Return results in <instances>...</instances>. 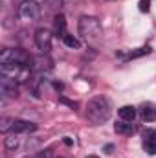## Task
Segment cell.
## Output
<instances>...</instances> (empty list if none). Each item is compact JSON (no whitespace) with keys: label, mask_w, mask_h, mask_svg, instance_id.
Segmentation results:
<instances>
[{"label":"cell","mask_w":156,"mask_h":158,"mask_svg":"<svg viewBox=\"0 0 156 158\" xmlns=\"http://www.w3.org/2000/svg\"><path fill=\"white\" fill-rule=\"evenodd\" d=\"M112 114V107H110V101L103 96H96L88 101V107H86V118L90 119L94 125H101L105 121H109Z\"/></svg>","instance_id":"obj_1"},{"label":"cell","mask_w":156,"mask_h":158,"mask_svg":"<svg viewBox=\"0 0 156 158\" xmlns=\"http://www.w3.org/2000/svg\"><path fill=\"white\" fill-rule=\"evenodd\" d=\"M103 30H101V22L96 19V17H81L79 19V35L86 42H96V40L101 37Z\"/></svg>","instance_id":"obj_2"},{"label":"cell","mask_w":156,"mask_h":158,"mask_svg":"<svg viewBox=\"0 0 156 158\" xmlns=\"http://www.w3.org/2000/svg\"><path fill=\"white\" fill-rule=\"evenodd\" d=\"M0 74L4 77L15 79L17 83H26L31 74V66L20 63H0Z\"/></svg>","instance_id":"obj_3"},{"label":"cell","mask_w":156,"mask_h":158,"mask_svg":"<svg viewBox=\"0 0 156 158\" xmlns=\"http://www.w3.org/2000/svg\"><path fill=\"white\" fill-rule=\"evenodd\" d=\"M0 63H20V64L31 66L30 63H33V57H30V55H28L26 52H22V50L6 48V50H2V53H0Z\"/></svg>","instance_id":"obj_4"},{"label":"cell","mask_w":156,"mask_h":158,"mask_svg":"<svg viewBox=\"0 0 156 158\" xmlns=\"http://www.w3.org/2000/svg\"><path fill=\"white\" fill-rule=\"evenodd\" d=\"M18 15L26 22H37L40 19V6L35 0H24L18 7Z\"/></svg>","instance_id":"obj_5"},{"label":"cell","mask_w":156,"mask_h":158,"mask_svg":"<svg viewBox=\"0 0 156 158\" xmlns=\"http://www.w3.org/2000/svg\"><path fill=\"white\" fill-rule=\"evenodd\" d=\"M35 44L42 53H48L51 50V33L44 28H39L35 31Z\"/></svg>","instance_id":"obj_6"},{"label":"cell","mask_w":156,"mask_h":158,"mask_svg":"<svg viewBox=\"0 0 156 158\" xmlns=\"http://www.w3.org/2000/svg\"><path fill=\"white\" fill-rule=\"evenodd\" d=\"M0 90H2V96H6V98H17L18 96L17 81L9 79V77H4V76L0 79Z\"/></svg>","instance_id":"obj_7"},{"label":"cell","mask_w":156,"mask_h":158,"mask_svg":"<svg viewBox=\"0 0 156 158\" xmlns=\"http://www.w3.org/2000/svg\"><path fill=\"white\" fill-rule=\"evenodd\" d=\"M143 149L149 155H156V129H147L143 132Z\"/></svg>","instance_id":"obj_8"},{"label":"cell","mask_w":156,"mask_h":158,"mask_svg":"<svg viewBox=\"0 0 156 158\" xmlns=\"http://www.w3.org/2000/svg\"><path fill=\"white\" fill-rule=\"evenodd\" d=\"M33 129H35V123L26 121V119H15V121H13V127H11V131H13L15 134H18V132H28V131H33Z\"/></svg>","instance_id":"obj_9"},{"label":"cell","mask_w":156,"mask_h":158,"mask_svg":"<svg viewBox=\"0 0 156 158\" xmlns=\"http://www.w3.org/2000/svg\"><path fill=\"white\" fill-rule=\"evenodd\" d=\"M119 118L123 119V121H134V118H136V109L132 105L121 107L119 109Z\"/></svg>","instance_id":"obj_10"},{"label":"cell","mask_w":156,"mask_h":158,"mask_svg":"<svg viewBox=\"0 0 156 158\" xmlns=\"http://www.w3.org/2000/svg\"><path fill=\"white\" fill-rule=\"evenodd\" d=\"M64 30H66V19L63 15H57L53 20V31L55 35H63L64 37Z\"/></svg>","instance_id":"obj_11"},{"label":"cell","mask_w":156,"mask_h":158,"mask_svg":"<svg viewBox=\"0 0 156 158\" xmlns=\"http://www.w3.org/2000/svg\"><path fill=\"white\" fill-rule=\"evenodd\" d=\"M142 119L143 121H154L156 119V109L153 105H143L142 107Z\"/></svg>","instance_id":"obj_12"},{"label":"cell","mask_w":156,"mask_h":158,"mask_svg":"<svg viewBox=\"0 0 156 158\" xmlns=\"http://www.w3.org/2000/svg\"><path fill=\"white\" fill-rule=\"evenodd\" d=\"M114 131L117 134H132L134 132V125L132 123H116Z\"/></svg>","instance_id":"obj_13"},{"label":"cell","mask_w":156,"mask_h":158,"mask_svg":"<svg viewBox=\"0 0 156 158\" xmlns=\"http://www.w3.org/2000/svg\"><path fill=\"white\" fill-rule=\"evenodd\" d=\"M33 63H37V70L39 72H44V70H50L51 68V61L48 59V57H37V59H33Z\"/></svg>","instance_id":"obj_14"},{"label":"cell","mask_w":156,"mask_h":158,"mask_svg":"<svg viewBox=\"0 0 156 158\" xmlns=\"http://www.w3.org/2000/svg\"><path fill=\"white\" fill-rule=\"evenodd\" d=\"M4 143H6L7 149H17V147H18V138H17V134H9V136L4 140Z\"/></svg>","instance_id":"obj_15"},{"label":"cell","mask_w":156,"mask_h":158,"mask_svg":"<svg viewBox=\"0 0 156 158\" xmlns=\"http://www.w3.org/2000/svg\"><path fill=\"white\" fill-rule=\"evenodd\" d=\"M63 40H64V44H66L68 48H79V46H81L79 39H77V37H74V35H64Z\"/></svg>","instance_id":"obj_16"},{"label":"cell","mask_w":156,"mask_h":158,"mask_svg":"<svg viewBox=\"0 0 156 158\" xmlns=\"http://www.w3.org/2000/svg\"><path fill=\"white\" fill-rule=\"evenodd\" d=\"M151 53V48L149 46H143V48H138L136 52H130L129 53V59H136V57H142V55H147Z\"/></svg>","instance_id":"obj_17"},{"label":"cell","mask_w":156,"mask_h":158,"mask_svg":"<svg viewBox=\"0 0 156 158\" xmlns=\"http://www.w3.org/2000/svg\"><path fill=\"white\" fill-rule=\"evenodd\" d=\"M13 121H15L13 118H2V119H0V132H4V134H6V132L13 127Z\"/></svg>","instance_id":"obj_18"},{"label":"cell","mask_w":156,"mask_h":158,"mask_svg":"<svg viewBox=\"0 0 156 158\" xmlns=\"http://www.w3.org/2000/svg\"><path fill=\"white\" fill-rule=\"evenodd\" d=\"M59 101H61V103H64V105H68V107H72V109H77V103H76V101L66 99L64 96H61V98H59Z\"/></svg>","instance_id":"obj_19"},{"label":"cell","mask_w":156,"mask_h":158,"mask_svg":"<svg viewBox=\"0 0 156 158\" xmlns=\"http://www.w3.org/2000/svg\"><path fill=\"white\" fill-rule=\"evenodd\" d=\"M140 11L147 13L149 11V0H140Z\"/></svg>","instance_id":"obj_20"},{"label":"cell","mask_w":156,"mask_h":158,"mask_svg":"<svg viewBox=\"0 0 156 158\" xmlns=\"http://www.w3.org/2000/svg\"><path fill=\"white\" fill-rule=\"evenodd\" d=\"M35 158H50V151H44V153H39Z\"/></svg>","instance_id":"obj_21"},{"label":"cell","mask_w":156,"mask_h":158,"mask_svg":"<svg viewBox=\"0 0 156 158\" xmlns=\"http://www.w3.org/2000/svg\"><path fill=\"white\" fill-rule=\"evenodd\" d=\"M112 149H114V147H112V145H107V147H105V151H107V153H109V155H110V153H112Z\"/></svg>","instance_id":"obj_22"},{"label":"cell","mask_w":156,"mask_h":158,"mask_svg":"<svg viewBox=\"0 0 156 158\" xmlns=\"http://www.w3.org/2000/svg\"><path fill=\"white\" fill-rule=\"evenodd\" d=\"M64 143H66V145H72V143H74V142H72V140H70V138H64Z\"/></svg>","instance_id":"obj_23"},{"label":"cell","mask_w":156,"mask_h":158,"mask_svg":"<svg viewBox=\"0 0 156 158\" xmlns=\"http://www.w3.org/2000/svg\"><path fill=\"white\" fill-rule=\"evenodd\" d=\"M86 158H99V156H96V155H90V156H86Z\"/></svg>","instance_id":"obj_24"},{"label":"cell","mask_w":156,"mask_h":158,"mask_svg":"<svg viewBox=\"0 0 156 158\" xmlns=\"http://www.w3.org/2000/svg\"><path fill=\"white\" fill-rule=\"evenodd\" d=\"M24 158H30V156H24Z\"/></svg>","instance_id":"obj_25"},{"label":"cell","mask_w":156,"mask_h":158,"mask_svg":"<svg viewBox=\"0 0 156 158\" xmlns=\"http://www.w3.org/2000/svg\"><path fill=\"white\" fill-rule=\"evenodd\" d=\"M59 158H61V156H59Z\"/></svg>","instance_id":"obj_26"}]
</instances>
